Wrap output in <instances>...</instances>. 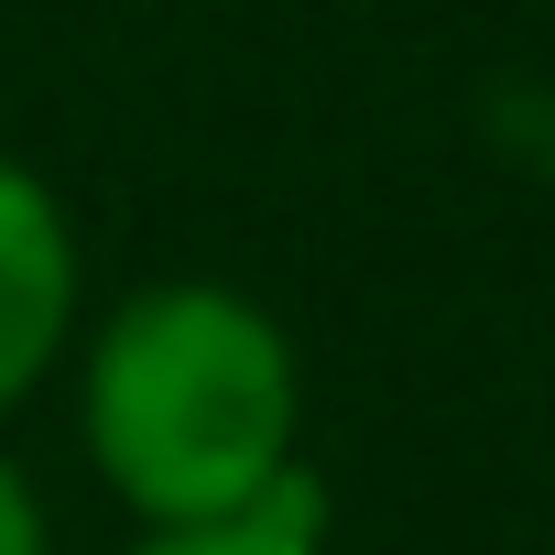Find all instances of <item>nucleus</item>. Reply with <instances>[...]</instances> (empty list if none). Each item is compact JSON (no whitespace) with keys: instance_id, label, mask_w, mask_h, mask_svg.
<instances>
[{"instance_id":"1","label":"nucleus","mask_w":555,"mask_h":555,"mask_svg":"<svg viewBox=\"0 0 555 555\" xmlns=\"http://www.w3.org/2000/svg\"><path fill=\"white\" fill-rule=\"evenodd\" d=\"M77 447L142 522H229L306 479V360L261 295L164 272L77 327Z\"/></svg>"},{"instance_id":"2","label":"nucleus","mask_w":555,"mask_h":555,"mask_svg":"<svg viewBox=\"0 0 555 555\" xmlns=\"http://www.w3.org/2000/svg\"><path fill=\"white\" fill-rule=\"evenodd\" d=\"M88 327V250H77V218L66 196L0 153V425H12L77 349Z\"/></svg>"},{"instance_id":"3","label":"nucleus","mask_w":555,"mask_h":555,"mask_svg":"<svg viewBox=\"0 0 555 555\" xmlns=\"http://www.w3.org/2000/svg\"><path fill=\"white\" fill-rule=\"evenodd\" d=\"M131 555H338V544H327V490H317V468H306L295 490H272V501H250V512H229V522L131 533Z\"/></svg>"},{"instance_id":"4","label":"nucleus","mask_w":555,"mask_h":555,"mask_svg":"<svg viewBox=\"0 0 555 555\" xmlns=\"http://www.w3.org/2000/svg\"><path fill=\"white\" fill-rule=\"evenodd\" d=\"M0 555H55V512H44V490L12 447H0Z\"/></svg>"}]
</instances>
